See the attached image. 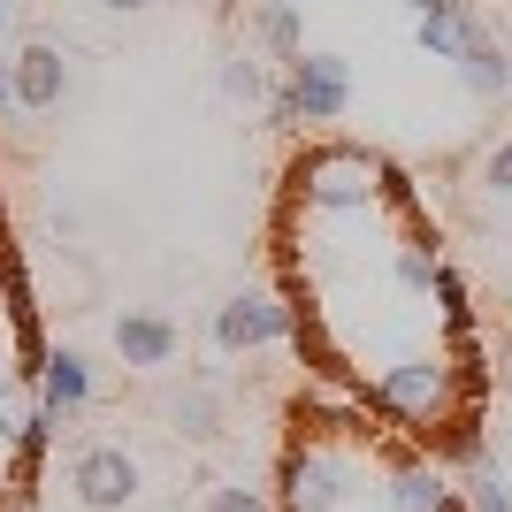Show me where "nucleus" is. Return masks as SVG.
<instances>
[{
    "label": "nucleus",
    "instance_id": "obj_18",
    "mask_svg": "<svg viewBox=\"0 0 512 512\" xmlns=\"http://www.w3.org/2000/svg\"><path fill=\"white\" fill-rule=\"evenodd\" d=\"M497 390H505V398H512V344H505V352H497Z\"/></svg>",
    "mask_w": 512,
    "mask_h": 512
},
{
    "label": "nucleus",
    "instance_id": "obj_11",
    "mask_svg": "<svg viewBox=\"0 0 512 512\" xmlns=\"http://www.w3.org/2000/svg\"><path fill=\"white\" fill-rule=\"evenodd\" d=\"M176 436H192V444H214L222 436V398H214V383H184L176 390V406H169Z\"/></svg>",
    "mask_w": 512,
    "mask_h": 512
},
{
    "label": "nucleus",
    "instance_id": "obj_20",
    "mask_svg": "<svg viewBox=\"0 0 512 512\" xmlns=\"http://www.w3.org/2000/svg\"><path fill=\"white\" fill-rule=\"evenodd\" d=\"M107 8H153V0H107Z\"/></svg>",
    "mask_w": 512,
    "mask_h": 512
},
{
    "label": "nucleus",
    "instance_id": "obj_2",
    "mask_svg": "<svg viewBox=\"0 0 512 512\" xmlns=\"http://www.w3.org/2000/svg\"><path fill=\"white\" fill-rule=\"evenodd\" d=\"M276 512H467L451 467L352 398H291Z\"/></svg>",
    "mask_w": 512,
    "mask_h": 512
},
{
    "label": "nucleus",
    "instance_id": "obj_9",
    "mask_svg": "<svg viewBox=\"0 0 512 512\" xmlns=\"http://www.w3.org/2000/svg\"><path fill=\"white\" fill-rule=\"evenodd\" d=\"M451 62H459V77H467L474 100H512V54L490 39V31H482V23L467 31V46H459Z\"/></svg>",
    "mask_w": 512,
    "mask_h": 512
},
{
    "label": "nucleus",
    "instance_id": "obj_21",
    "mask_svg": "<svg viewBox=\"0 0 512 512\" xmlns=\"http://www.w3.org/2000/svg\"><path fill=\"white\" fill-rule=\"evenodd\" d=\"M8 16H16V0H0V23H8Z\"/></svg>",
    "mask_w": 512,
    "mask_h": 512
},
{
    "label": "nucleus",
    "instance_id": "obj_3",
    "mask_svg": "<svg viewBox=\"0 0 512 512\" xmlns=\"http://www.w3.org/2000/svg\"><path fill=\"white\" fill-rule=\"evenodd\" d=\"M138 490H146V467H138L123 444H85L69 459V497L85 512H130Z\"/></svg>",
    "mask_w": 512,
    "mask_h": 512
},
{
    "label": "nucleus",
    "instance_id": "obj_17",
    "mask_svg": "<svg viewBox=\"0 0 512 512\" xmlns=\"http://www.w3.org/2000/svg\"><path fill=\"white\" fill-rule=\"evenodd\" d=\"M0 115H16V77H8V62H0Z\"/></svg>",
    "mask_w": 512,
    "mask_h": 512
},
{
    "label": "nucleus",
    "instance_id": "obj_14",
    "mask_svg": "<svg viewBox=\"0 0 512 512\" xmlns=\"http://www.w3.org/2000/svg\"><path fill=\"white\" fill-rule=\"evenodd\" d=\"M222 100H237V107H268V69H260L253 46L222 62Z\"/></svg>",
    "mask_w": 512,
    "mask_h": 512
},
{
    "label": "nucleus",
    "instance_id": "obj_16",
    "mask_svg": "<svg viewBox=\"0 0 512 512\" xmlns=\"http://www.w3.org/2000/svg\"><path fill=\"white\" fill-rule=\"evenodd\" d=\"M482 192H490V199H512V138L482 153Z\"/></svg>",
    "mask_w": 512,
    "mask_h": 512
},
{
    "label": "nucleus",
    "instance_id": "obj_6",
    "mask_svg": "<svg viewBox=\"0 0 512 512\" xmlns=\"http://www.w3.org/2000/svg\"><path fill=\"white\" fill-rule=\"evenodd\" d=\"M115 352H123V367H176L184 329H176L161 306H123V314H115Z\"/></svg>",
    "mask_w": 512,
    "mask_h": 512
},
{
    "label": "nucleus",
    "instance_id": "obj_13",
    "mask_svg": "<svg viewBox=\"0 0 512 512\" xmlns=\"http://www.w3.org/2000/svg\"><path fill=\"white\" fill-rule=\"evenodd\" d=\"M459 497H467V512H512V474L482 451V459L467 467V490H459Z\"/></svg>",
    "mask_w": 512,
    "mask_h": 512
},
{
    "label": "nucleus",
    "instance_id": "obj_19",
    "mask_svg": "<svg viewBox=\"0 0 512 512\" xmlns=\"http://www.w3.org/2000/svg\"><path fill=\"white\" fill-rule=\"evenodd\" d=\"M398 8H406V16H421V8H436V0H398Z\"/></svg>",
    "mask_w": 512,
    "mask_h": 512
},
{
    "label": "nucleus",
    "instance_id": "obj_12",
    "mask_svg": "<svg viewBox=\"0 0 512 512\" xmlns=\"http://www.w3.org/2000/svg\"><path fill=\"white\" fill-rule=\"evenodd\" d=\"M253 31H260V46H268L276 62H299L306 54V31H299V8H291V0H260Z\"/></svg>",
    "mask_w": 512,
    "mask_h": 512
},
{
    "label": "nucleus",
    "instance_id": "obj_7",
    "mask_svg": "<svg viewBox=\"0 0 512 512\" xmlns=\"http://www.w3.org/2000/svg\"><path fill=\"white\" fill-rule=\"evenodd\" d=\"M8 77H16V115H46V107H62V92H69V54L39 39L8 62Z\"/></svg>",
    "mask_w": 512,
    "mask_h": 512
},
{
    "label": "nucleus",
    "instance_id": "obj_8",
    "mask_svg": "<svg viewBox=\"0 0 512 512\" xmlns=\"http://www.w3.org/2000/svg\"><path fill=\"white\" fill-rule=\"evenodd\" d=\"M85 398H92V360L85 352H46V375H39V413L46 421H69V413H85Z\"/></svg>",
    "mask_w": 512,
    "mask_h": 512
},
{
    "label": "nucleus",
    "instance_id": "obj_5",
    "mask_svg": "<svg viewBox=\"0 0 512 512\" xmlns=\"http://www.w3.org/2000/svg\"><path fill=\"white\" fill-rule=\"evenodd\" d=\"M283 92L299 107V123H337L344 107H352V62L344 54H299Z\"/></svg>",
    "mask_w": 512,
    "mask_h": 512
},
{
    "label": "nucleus",
    "instance_id": "obj_10",
    "mask_svg": "<svg viewBox=\"0 0 512 512\" xmlns=\"http://www.w3.org/2000/svg\"><path fill=\"white\" fill-rule=\"evenodd\" d=\"M474 0H436V8H421V16H413V39H421V54H436V62H444V54H459V46H467V31H474Z\"/></svg>",
    "mask_w": 512,
    "mask_h": 512
},
{
    "label": "nucleus",
    "instance_id": "obj_15",
    "mask_svg": "<svg viewBox=\"0 0 512 512\" xmlns=\"http://www.w3.org/2000/svg\"><path fill=\"white\" fill-rule=\"evenodd\" d=\"M199 512H276V505H268L260 490H245V482H207Z\"/></svg>",
    "mask_w": 512,
    "mask_h": 512
},
{
    "label": "nucleus",
    "instance_id": "obj_1",
    "mask_svg": "<svg viewBox=\"0 0 512 512\" xmlns=\"http://www.w3.org/2000/svg\"><path fill=\"white\" fill-rule=\"evenodd\" d=\"M276 283L314 383L406 428L444 467H474L497 367L467 276L436 253L413 176L367 146L291 153L276 192Z\"/></svg>",
    "mask_w": 512,
    "mask_h": 512
},
{
    "label": "nucleus",
    "instance_id": "obj_4",
    "mask_svg": "<svg viewBox=\"0 0 512 512\" xmlns=\"http://www.w3.org/2000/svg\"><path fill=\"white\" fill-rule=\"evenodd\" d=\"M214 344L222 352H260V344H291V314L283 299H260V291H230V299L214 306Z\"/></svg>",
    "mask_w": 512,
    "mask_h": 512
}]
</instances>
